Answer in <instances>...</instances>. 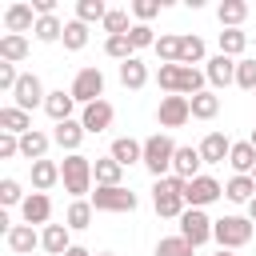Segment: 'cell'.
<instances>
[{"instance_id":"cell-7","label":"cell","mask_w":256,"mask_h":256,"mask_svg":"<svg viewBox=\"0 0 256 256\" xmlns=\"http://www.w3.org/2000/svg\"><path fill=\"white\" fill-rule=\"evenodd\" d=\"M136 204H140L136 192L124 188V184L120 188H96L92 192V208L96 212H136Z\"/></svg>"},{"instance_id":"cell-50","label":"cell","mask_w":256,"mask_h":256,"mask_svg":"<svg viewBox=\"0 0 256 256\" xmlns=\"http://www.w3.org/2000/svg\"><path fill=\"white\" fill-rule=\"evenodd\" d=\"M248 220H252V224H256V200H252V204H248Z\"/></svg>"},{"instance_id":"cell-15","label":"cell","mask_w":256,"mask_h":256,"mask_svg":"<svg viewBox=\"0 0 256 256\" xmlns=\"http://www.w3.org/2000/svg\"><path fill=\"white\" fill-rule=\"evenodd\" d=\"M204 76H208V84H212V88H228V84H236V60L220 52V56H212V60H208Z\"/></svg>"},{"instance_id":"cell-33","label":"cell","mask_w":256,"mask_h":256,"mask_svg":"<svg viewBox=\"0 0 256 256\" xmlns=\"http://www.w3.org/2000/svg\"><path fill=\"white\" fill-rule=\"evenodd\" d=\"M180 64L184 68H192V64H204V40L200 36H180Z\"/></svg>"},{"instance_id":"cell-25","label":"cell","mask_w":256,"mask_h":256,"mask_svg":"<svg viewBox=\"0 0 256 256\" xmlns=\"http://www.w3.org/2000/svg\"><path fill=\"white\" fill-rule=\"evenodd\" d=\"M120 84H124V88H132V92H140V88L148 84V64H144L140 56L124 60V64H120Z\"/></svg>"},{"instance_id":"cell-28","label":"cell","mask_w":256,"mask_h":256,"mask_svg":"<svg viewBox=\"0 0 256 256\" xmlns=\"http://www.w3.org/2000/svg\"><path fill=\"white\" fill-rule=\"evenodd\" d=\"M224 196H228L232 204H252V200H256V180H252V176H232V180L224 184Z\"/></svg>"},{"instance_id":"cell-41","label":"cell","mask_w":256,"mask_h":256,"mask_svg":"<svg viewBox=\"0 0 256 256\" xmlns=\"http://www.w3.org/2000/svg\"><path fill=\"white\" fill-rule=\"evenodd\" d=\"M156 256H192V244L184 236H164L156 240Z\"/></svg>"},{"instance_id":"cell-37","label":"cell","mask_w":256,"mask_h":256,"mask_svg":"<svg viewBox=\"0 0 256 256\" xmlns=\"http://www.w3.org/2000/svg\"><path fill=\"white\" fill-rule=\"evenodd\" d=\"M244 48H248V36H244L240 28H224V32H220V52H224V56L236 60Z\"/></svg>"},{"instance_id":"cell-38","label":"cell","mask_w":256,"mask_h":256,"mask_svg":"<svg viewBox=\"0 0 256 256\" xmlns=\"http://www.w3.org/2000/svg\"><path fill=\"white\" fill-rule=\"evenodd\" d=\"M104 16H108L104 0H76V20H80V24H92V20L104 24Z\"/></svg>"},{"instance_id":"cell-32","label":"cell","mask_w":256,"mask_h":256,"mask_svg":"<svg viewBox=\"0 0 256 256\" xmlns=\"http://www.w3.org/2000/svg\"><path fill=\"white\" fill-rule=\"evenodd\" d=\"M216 16H220L224 28H240L244 16H248V4H244V0H224V4L216 8Z\"/></svg>"},{"instance_id":"cell-52","label":"cell","mask_w":256,"mask_h":256,"mask_svg":"<svg viewBox=\"0 0 256 256\" xmlns=\"http://www.w3.org/2000/svg\"><path fill=\"white\" fill-rule=\"evenodd\" d=\"M216 256H236V252H228V248H220V252H216Z\"/></svg>"},{"instance_id":"cell-36","label":"cell","mask_w":256,"mask_h":256,"mask_svg":"<svg viewBox=\"0 0 256 256\" xmlns=\"http://www.w3.org/2000/svg\"><path fill=\"white\" fill-rule=\"evenodd\" d=\"M68 52H80L84 44H88V24H80V20H68L64 24V40H60Z\"/></svg>"},{"instance_id":"cell-35","label":"cell","mask_w":256,"mask_h":256,"mask_svg":"<svg viewBox=\"0 0 256 256\" xmlns=\"http://www.w3.org/2000/svg\"><path fill=\"white\" fill-rule=\"evenodd\" d=\"M36 40H40V44H56V40H64V24H60L56 16H40V20H36Z\"/></svg>"},{"instance_id":"cell-43","label":"cell","mask_w":256,"mask_h":256,"mask_svg":"<svg viewBox=\"0 0 256 256\" xmlns=\"http://www.w3.org/2000/svg\"><path fill=\"white\" fill-rule=\"evenodd\" d=\"M24 200H28V196L20 192V180H12V176H8V180H0V204H4V208L24 204Z\"/></svg>"},{"instance_id":"cell-21","label":"cell","mask_w":256,"mask_h":256,"mask_svg":"<svg viewBox=\"0 0 256 256\" xmlns=\"http://www.w3.org/2000/svg\"><path fill=\"white\" fill-rule=\"evenodd\" d=\"M120 176H124V164H116L112 156L92 160V180H96V188H120Z\"/></svg>"},{"instance_id":"cell-26","label":"cell","mask_w":256,"mask_h":256,"mask_svg":"<svg viewBox=\"0 0 256 256\" xmlns=\"http://www.w3.org/2000/svg\"><path fill=\"white\" fill-rule=\"evenodd\" d=\"M228 164L236 168V176H252V172H256V148H252L248 140L232 144V152H228Z\"/></svg>"},{"instance_id":"cell-8","label":"cell","mask_w":256,"mask_h":256,"mask_svg":"<svg viewBox=\"0 0 256 256\" xmlns=\"http://www.w3.org/2000/svg\"><path fill=\"white\" fill-rule=\"evenodd\" d=\"M212 224H216V220H208L204 208H188V212L180 216V236H184L192 248H200V244L212 240Z\"/></svg>"},{"instance_id":"cell-17","label":"cell","mask_w":256,"mask_h":256,"mask_svg":"<svg viewBox=\"0 0 256 256\" xmlns=\"http://www.w3.org/2000/svg\"><path fill=\"white\" fill-rule=\"evenodd\" d=\"M196 148H200V160H204V164H220V160H228L232 140H228L224 132H208V136H204Z\"/></svg>"},{"instance_id":"cell-20","label":"cell","mask_w":256,"mask_h":256,"mask_svg":"<svg viewBox=\"0 0 256 256\" xmlns=\"http://www.w3.org/2000/svg\"><path fill=\"white\" fill-rule=\"evenodd\" d=\"M0 132H12V136H28V132H32V112H24V108H16V104L0 108Z\"/></svg>"},{"instance_id":"cell-42","label":"cell","mask_w":256,"mask_h":256,"mask_svg":"<svg viewBox=\"0 0 256 256\" xmlns=\"http://www.w3.org/2000/svg\"><path fill=\"white\" fill-rule=\"evenodd\" d=\"M156 56L164 64H180V36H160L156 40Z\"/></svg>"},{"instance_id":"cell-39","label":"cell","mask_w":256,"mask_h":256,"mask_svg":"<svg viewBox=\"0 0 256 256\" xmlns=\"http://www.w3.org/2000/svg\"><path fill=\"white\" fill-rule=\"evenodd\" d=\"M104 32H108V36H128V32H132L128 12H124V8H108V16H104Z\"/></svg>"},{"instance_id":"cell-22","label":"cell","mask_w":256,"mask_h":256,"mask_svg":"<svg viewBox=\"0 0 256 256\" xmlns=\"http://www.w3.org/2000/svg\"><path fill=\"white\" fill-rule=\"evenodd\" d=\"M4 240H8V248H12L16 256H28V252L40 244V232H36L32 224H12V232H8Z\"/></svg>"},{"instance_id":"cell-1","label":"cell","mask_w":256,"mask_h":256,"mask_svg":"<svg viewBox=\"0 0 256 256\" xmlns=\"http://www.w3.org/2000/svg\"><path fill=\"white\" fill-rule=\"evenodd\" d=\"M204 72L200 68H184V64H160V72H156V84L168 92V96H200L204 92Z\"/></svg>"},{"instance_id":"cell-4","label":"cell","mask_w":256,"mask_h":256,"mask_svg":"<svg viewBox=\"0 0 256 256\" xmlns=\"http://www.w3.org/2000/svg\"><path fill=\"white\" fill-rule=\"evenodd\" d=\"M60 180H64V192H72L76 200H84V192H92V160L80 156V152L64 156V164H60Z\"/></svg>"},{"instance_id":"cell-47","label":"cell","mask_w":256,"mask_h":256,"mask_svg":"<svg viewBox=\"0 0 256 256\" xmlns=\"http://www.w3.org/2000/svg\"><path fill=\"white\" fill-rule=\"evenodd\" d=\"M20 76H24V72H16V64H4V60H0V88H4V92H16Z\"/></svg>"},{"instance_id":"cell-45","label":"cell","mask_w":256,"mask_h":256,"mask_svg":"<svg viewBox=\"0 0 256 256\" xmlns=\"http://www.w3.org/2000/svg\"><path fill=\"white\" fill-rule=\"evenodd\" d=\"M128 40H132V48H156V40H160V36H156L148 24H132Z\"/></svg>"},{"instance_id":"cell-6","label":"cell","mask_w":256,"mask_h":256,"mask_svg":"<svg viewBox=\"0 0 256 256\" xmlns=\"http://www.w3.org/2000/svg\"><path fill=\"white\" fill-rule=\"evenodd\" d=\"M68 92H72V100L84 104V108L96 104V100H104V72H100V68H80Z\"/></svg>"},{"instance_id":"cell-10","label":"cell","mask_w":256,"mask_h":256,"mask_svg":"<svg viewBox=\"0 0 256 256\" xmlns=\"http://www.w3.org/2000/svg\"><path fill=\"white\" fill-rule=\"evenodd\" d=\"M220 196H224V188H220V180H212V176L184 180V200H188V208H208V204L220 200Z\"/></svg>"},{"instance_id":"cell-18","label":"cell","mask_w":256,"mask_h":256,"mask_svg":"<svg viewBox=\"0 0 256 256\" xmlns=\"http://www.w3.org/2000/svg\"><path fill=\"white\" fill-rule=\"evenodd\" d=\"M108 156L116 160V164H144V140H132V136H120V140H112V148H108Z\"/></svg>"},{"instance_id":"cell-27","label":"cell","mask_w":256,"mask_h":256,"mask_svg":"<svg viewBox=\"0 0 256 256\" xmlns=\"http://www.w3.org/2000/svg\"><path fill=\"white\" fill-rule=\"evenodd\" d=\"M48 144H52V136H48V132H36V128H32L28 136H20V156L36 164V160H44V152H48Z\"/></svg>"},{"instance_id":"cell-13","label":"cell","mask_w":256,"mask_h":256,"mask_svg":"<svg viewBox=\"0 0 256 256\" xmlns=\"http://www.w3.org/2000/svg\"><path fill=\"white\" fill-rule=\"evenodd\" d=\"M84 136H88V132H84V124H80V120H64V124H56V128H52V144H56V148H64L68 156H72V152H80Z\"/></svg>"},{"instance_id":"cell-46","label":"cell","mask_w":256,"mask_h":256,"mask_svg":"<svg viewBox=\"0 0 256 256\" xmlns=\"http://www.w3.org/2000/svg\"><path fill=\"white\" fill-rule=\"evenodd\" d=\"M160 8H164V0H136V4H132V16H136L140 24H148L152 16H160Z\"/></svg>"},{"instance_id":"cell-48","label":"cell","mask_w":256,"mask_h":256,"mask_svg":"<svg viewBox=\"0 0 256 256\" xmlns=\"http://www.w3.org/2000/svg\"><path fill=\"white\" fill-rule=\"evenodd\" d=\"M12 156H20V136L0 132V160H12Z\"/></svg>"},{"instance_id":"cell-16","label":"cell","mask_w":256,"mask_h":256,"mask_svg":"<svg viewBox=\"0 0 256 256\" xmlns=\"http://www.w3.org/2000/svg\"><path fill=\"white\" fill-rule=\"evenodd\" d=\"M112 120H116V112H112L108 100H96V104H88V108L80 112L84 132H104V128H112Z\"/></svg>"},{"instance_id":"cell-44","label":"cell","mask_w":256,"mask_h":256,"mask_svg":"<svg viewBox=\"0 0 256 256\" xmlns=\"http://www.w3.org/2000/svg\"><path fill=\"white\" fill-rule=\"evenodd\" d=\"M236 84L244 92H256V60H236Z\"/></svg>"},{"instance_id":"cell-9","label":"cell","mask_w":256,"mask_h":256,"mask_svg":"<svg viewBox=\"0 0 256 256\" xmlns=\"http://www.w3.org/2000/svg\"><path fill=\"white\" fill-rule=\"evenodd\" d=\"M44 100H48V92H44L40 76L36 72H24L20 84H16V92H12V104L24 108V112H32V108H44Z\"/></svg>"},{"instance_id":"cell-12","label":"cell","mask_w":256,"mask_h":256,"mask_svg":"<svg viewBox=\"0 0 256 256\" xmlns=\"http://www.w3.org/2000/svg\"><path fill=\"white\" fill-rule=\"evenodd\" d=\"M4 28H8V36L36 32V12H32V4H8V12H4Z\"/></svg>"},{"instance_id":"cell-40","label":"cell","mask_w":256,"mask_h":256,"mask_svg":"<svg viewBox=\"0 0 256 256\" xmlns=\"http://www.w3.org/2000/svg\"><path fill=\"white\" fill-rule=\"evenodd\" d=\"M104 52H108L112 60H120V64L136 56V48H132V40H128V36H108V40H104Z\"/></svg>"},{"instance_id":"cell-30","label":"cell","mask_w":256,"mask_h":256,"mask_svg":"<svg viewBox=\"0 0 256 256\" xmlns=\"http://www.w3.org/2000/svg\"><path fill=\"white\" fill-rule=\"evenodd\" d=\"M28 56V36H0V60L4 64H20Z\"/></svg>"},{"instance_id":"cell-29","label":"cell","mask_w":256,"mask_h":256,"mask_svg":"<svg viewBox=\"0 0 256 256\" xmlns=\"http://www.w3.org/2000/svg\"><path fill=\"white\" fill-rule=\"evenodd\" d=\"M56 180H60V164H52V160H36L32 164V188L36 192H48Z\"/></svg>"},{"instance_id":"cell-31","label":"cell","mask_w":256,"mask_h":256,"mask_svg":"<svg viewBox=\"0 0 256 256\" xmlns=\"http://www.w3.org/2000/svg\"><path fill=\"white\" fill-rule=\"evenodd\" d=\"M92 212H96V208H92V200H72V204H68L64 224H68L72 232H80V228H88V224H92Z\"/></svg>"},{"instance_id":"cell-3","label":"cell","mask_w":256,"mask_h":256,"mask_svg":"<svg viewBox=\"0 0 256 256\" xmlns=\"http://www.w3.org/2000/svg\"><path fill=\"white\" fill-rule=\"evenodd\" d=\"M176 148H180V144H172V136H164V132L148 136V140H144V168H148L156 180L172 176V160H176Z\"/></svg>"},{"instance_id":"cell-34","label":"cell","mask_w":256,"mask_h":256,"mask_svg":"<svg viewBox=\"0 0 256 256\" xmlns=\"http://www.w3.org/2000/svg\"><path fill=\"white\" fill-rule=\"evenodd\" d=\"M216 112H220V96H216V92L204 88L200 96H192V116H196V120H212Z\"/></svg>"},{"instance_id":"cell-53","label":"cell","mask_w":256,"mask_h":256,"mask_svg":"<svg viewBox=\"0 0 256 256\" xmlns=\"http://www.w3.org/2000/svg\"><path fill=\"white\" fill-rule=\"evenodd\" d=\"M96 256H116V252H96Z\"/></svg>"},{"instance_id":"cell-19","label":"cell","mask_w":256,"mask_h":256,"mask_svg":"<svg viewBox=\"0 0 256 256\" xmlns=\"http://www.w3.org/2000/svg\"><path fill=\"white\" fill-rule=\"evenodd\" d=\"M20 216H24V224H44V228H48V216H52L48 192H32V196L20 204Z\"/></svg>"},{"instance_id":"cell-23","label":"cell","mask_w":256,"mask_h":256,"mask_svg":"<svg viewBox=\"0 0 256 256\" xmlns=\"http://www.w3.org/2000/svg\"><path fill=\"white\" fill-rule=\"evenodd\" d=\"M68 224H48L44 232H40V248L44 252H52V256H64L68 248H72V240H68Z\"/></svg>"},{"instance_id":"cell-51","label":"cell","mask_w":256,"mask_h":256,"mask_svg":"<svg viewBox=\"0 0 256 256\" xmlns=\"http://www.w3.org/2000/svg\"><path fill=\"white\" fill-rule=\"evenodd\" d=\"M248 144H252V148H256V128H252V136H248Z\"/></svg>"},{"instance_id":"cell-2","label":"cell","mask_w":256,"mask_h":256,"mask_svg":"<svg viewBox=\"0 0 256 256\" xmlns=\"http://www.w3.org/2000/svg\"><path fill=\"white\" fill-rule=\"evenodd\" d=\"M152 204H156V216H168V220H180L188 212V200H184V180L180 176H164L152 184Z\"/></svg>"},{"instance_id":"cell-24","label":"cell","mask_w":256,"mask_h":256,"mask_svg":"<svg viewBox=\"0 0 256 256\" xmlns=\"http://www.w3.org/2000/svg\"><path fill=\"white\" fill-rule=\"evenodd\" d=\"M72 108H76V100H72V92H64V88L48 92V100H44V112H48V116H52L56 124L72 120Z\"/></svg>"},{"instance_id":"cell-11","label":"cell","mask_w":256,"mask_h":256,"mask_svg":"<svg viewBox=\"0 0 256 256\" xmlns=\"http://www.w3.org/2000/svg\"><path fill=\"white\" fill-rule=\"evenodd\" d=\"M188 116H192V100L188 96H164L160 108H156V124L160 128H180V124H188Z\"/></svg>"},{"instance_id":"cell-14","label":"cell","mask_w":256,"mask_h":256,"mask_svg":"<svg viewBox=\"0 0 256 256\" xmlns=\"http://www.w3.org/2000/svg\"><path fill=\"white\" fill-rule=\"evenodd\" d=\"M200 148H192V144H180L176 148V160H172V176H180V180H196V176H204L200 172Z\"/></svg>"},{"instance_id":"cell-49","label":"cell","mask_w":256,"mask_h":256,"mask_svg":"<svg viewBox=\"0 0 256 256\" xmlns=\"http://www.w3.org/2000/svg\"><path fill=\"white\" fill-rule=\"evenodd\" d=\"M64 256H92V252H88V248H80V244H72V248H68Z\"/></svg>"},{"instance_id":"cell-54","label":"cell","mask_w":256,"mask_h":256,"mask_svg":"<svg viewBox=\"0 0 256 256\" xmlns=\"http://www.w3.org/2000/svg\"><path fill=\"white\" fill-rule=\"evenodd\" d=\"M252 180H256V172H252Z\"/></svg>"},{"instance_id":"cell-5","label":"cell","mask_w":256,"mask_h":256,"mask_svg":"<svg viewBox=\"0 0 256 256\" xmlns=\"http://www.w3.org/2000/svg\"><path fill=\"white\" fill-rule=\"evenodd\" d=\"M212 240H216L220 248L236 252V248H244V244L252 240V220H248V216H224V220L212 224Z\"/></svg>"}]
</instances>
